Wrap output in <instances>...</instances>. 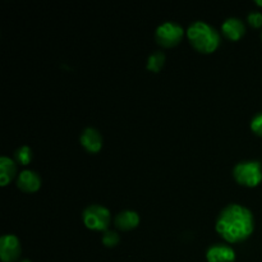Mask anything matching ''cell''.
<instances>
[{
    "mask_svg": "<svg viewBox=\"0 0 262 262\" xmlns=\"http://www.w3.org/2000/svg\"><path fill=\"white\" fill-rule=\"evenodd\" d=\"M216 232L229 243L248 239L255 230V219L250 209L238 204L225 207L216 220Z\"/></svg>",
    "mask_w": 262,
    "mask_h": 262,
    "instance_id": "obj_1",
    "label": "cell"
},
{
    "mask_svg": "<svg viewBox=\"0 0 262 262\" xmlns=\"http://www.w3.org/2000/svg\"><path fill=\"white\" fill-rule=\"evenodd\" d=\"M187 37L191 45L201 54L214 53L220 45V35L216 28L201 20L189 26L187 30Z\"/></svg>",
    "mask_w": 262,
    "mask_h": 262,
    "instance_id": "obj_2",
    "label": "cell"
},
{
    "mask_svg": "<svg viewBox=\"0 0 262 262\" xmlns=\"http://www.w3.org/2000/svg\"><path fill=\"white\" fill-rule=\"evenodd\" d=\"M233 177L241 186L248 188L257 187L262 182V164L256 160L242 161L235 165Z\"/></svg>",
    "mask_w": 262,
    "mask_h": 262,
    "instance_id": "obj_3",
    "label": "cell"
},
{
    "mask_svg": "<svg viewBox=\"0 0 262 262\" xmlns=\"http://www.w3.org/2000/svg\"><path fill=\"white\" fill-rule=\"evenodd\" d=\"M82 219H83L86 228H89L90 230L102 232L109 228L112 215L106 207L101 206V205H91L84 209Z\"/></svg>",
    "mask_w": 262,
    "mask_h": 262,
    "instance_id": "obj_4",
    "label": "cell"
},
{
    "mask_svg": "<svg viewBox=\"0 0 262 262\" xmlns=\"http://www.w3.org/2000/svg\"><path fill=\"white\" fill-rule=\"evenodd\" d=\"M184 31L179 25L173 22H165L156 28L155 38L163 48H174L183 40Z\"/></svg>",
    "mask_w": 262,
    "mask_h": 262,
    "instance_id": "obj_5",
    "label": "cell"
},
{
    "mask_svg": "<svg viewBox=\"0 0 262 262\" xmlns=\"http://www.w3.org/2000/svg\"><path fill=\"white\" fill-rule=\"evenodd\" d=\"M22 253L20 242L15 235L5 234L0 239V258L3 262H15Z\"/></svg>",
    "mask_w": 262,
    "mask_h": 262,
    "instance_id": "obj_6",
    "label": "cell"
},
{
    "mask_svg": "<svg viewBox=\"0 0 262 262\" xmlns=\"http://www.w3.org/2000/svg\"><path fill=\"white\" fill-rule=\"evenodd\" d=\"M207 262H235V252L225 245H214L206 252Z\"/></svg>",
    "mask_w": 262,
    "mask_h": 262,
    "instance_id": "obj_7",
    "label": "cell"
},
{
    "mask_svg": "<svg viewBox=\"0 0 262 262\" xmlns=\"http://www.w3.org/2000/svg\"><path fill=\"white\" fill-rule=\"evenodd\" d=\"M17 187L23 192L27 193H33L37 192L41 187V178L36 171L32 170H23L18 176Z\"/></svg>",
    "mask_w": 262,
    "mask_h": 262,
    "instance_id": "obj_8",
    "label": "cell"
},
{
    "mask_svg": "<svg viewBox=\"0 0 262 262\" xmlns=\"http://www.w3.org/2000/svg\"><path fill=\"white\" fill-rule=\"evenodd\" d=\"M81 145L91 154H97L102 148V136L95 128H86L81 135Z\"/></svg>",
    "mask_w": 262,
    "mask_h": 262,
    "instance_id": "obj_9",
    "label": "cell"
},
{
    "mask_svg": "<svg viewBox=\"0 0 262 262\" xmlns=\"http://www.w3.org/2000/svg\"><path fill=\"white\" fill-rule=\"evenodd\" d=\"M222 31L228 40L238 41L245 36L246 26L239 18H228L223 23Z\"/></svg>",
    "mask_w": 262,
    "mask_h": 262,
    "instance_id": "obj_10",
    "label": "cell"
},
{
    "mask_svg": "<svg viewBox=\"0 0 262 262\" xmlns=\"http://www.w3.org/2000/svg\"><path fill=\"white\" fill-rule=\"evenodd\" d=\"M114 223L118 229L128 232V230H132L138 227V224H140V216H138V214L136 211L125 210V211L119 212L115 216Z\"/></svg>",
    "mask_w": 262,
    "mask_h": 262,
    "instance_id": "obj_11",
    "label": "cell"
},
{
    "mask_svg": "<svg viewBox=\"0 0 262 262\" xmlns=\"http://www.w3.org/2000/svg\"><path fill=\"white\" fill-rule=\"evenodd\" d=\"M15 173H17V166L14 161L10 158L3 156L0 159V184L3 187L9 184V182L14 178Z\"/></svg>",
    "mask_w": 262,
    "mask_h": 262,
    "instance_id": "obj_12",
    "label": "cell"
},
{
    "mask_svg": "<svg viewBox=\"0 0 262 262\" xmlns=\"http://www.w3.org/2000/svg\"><path fill=\"white\" fill-rule=\"evenodd\" d=\"M164 64H165V54L161 53V51H155L148 58L147 69L154 72V73H158V72L161 71Z\"/></svg>",
    "mask_w": 262,
    "mask_h": 262,
    "instance_id": "obj_13",
    "label": "cell"
},
{
    "mask_svg": "<svg viewBox=\"0 0 262 262\" xmlns=\"http://www.w3.org/2000/svg\"><path fill=\"white\" fill-rule=\"evenodd\" d=\"M15 160L19 163L20 165H28L32 160V151L28 146H23V147L18 148L15 151Z\"/></svg>",
    "mask_w": 262,
    "mask_h": 262,
    "instance_id": "obj_14",
    "label": "cell"
},
{
    "mask_svg": "<svg viewBox=\"0 0 262 262\" xmlns=\"http://www.w3.org/2000/svg\"><path fill=\"white\" fill-rule=\"evenodd\" d=\"M119 241H120L119 235H118V233L115 232H106L104 235H102V243H104V246H106V247L109 248L115 247V246L119 243Z\"/></svg>",
    "mask_w": 262,
    "mask_h": 262,
    "instance_id": "obj_15",
    "label": "cell"
},
{
    "mask_svg": "<svg viewBox=\"0 0 262 262\" xmlns=\"http://www.w3.org/2000/svg\"><path fill=\"white\" fill-rule=\"evenodd\" d=\"M251 129L258 137H262V113L253 117L252 122H251Z\"/></svg>",
    "mask_w": 262,
    "mask_h": 262,
    "instance_id": "obj_16",
    "label": "cell"
},
{
    "mask_svg": "<svg viewBox=\"0 0 262 262\" xmlns=\"http://www.w3.org/2000/svg\"><path fill=\"white\" fill-rule=\"evenodd\" d=\"M247 20L253 28H260L262 26V13L260 12L250 13V14H248Z\"/></svg>",
    "mask_w": 262,
    "mask_h": 262,
    "instance_id": "obj_17",
    "label": "cell"
},
{
    "mask_svg": "<svg viewBox=\"0 0 262 262\" xmlns=\"http://www.w3.org/2000/svg\"><path fill=\"white\" fill-rule=\"evenodd\" d=\"M256 4H257L258 7L262 8V0H257V2H256Z\"/></svg>",
    "mask_w": 262,
    "mask_h": 262,
    "instance_id": "obj_18",
    "label": "cell"
},
{
    "mask_svg": "<svg viewBox=\"0 0 262 262\" xmlns=\"http://www.w3.org/2000/svg\"><path fill=\"white\" fill-rule=\"evenodd\" d=\"M20 262H31L30 260H23V261H20Z\"/></svg>",
    "mask_w": 262,
    "mask_h": 262,
    "instance_id": "obj_19",
    "label": "cell"
},
{
    "mask_svg": "<svg viewBox=\"0 0 262 262\" xmlns=\"http://www.w3.org/2000/svg\"><path fill=\"white\" fill-rule=\"evenodd\" d=\"M261 38H262V33H261Z\"/></svg>",
    "mask_w": 262,
    "mask_h": 262,
    "instance_id": "obj_20",
    "label": "cell"
}]
</instances>
